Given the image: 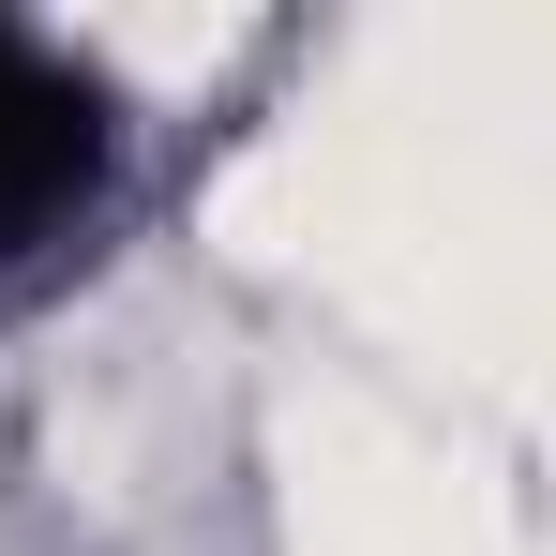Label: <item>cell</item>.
Returning <instances> with one entry per match:
<instances>
[{"label":"cell","instance_id":"6da1fadb","mask_svg":"<svg viewBox=\"0 0 556 556\" xmlns=\"http://www.w3.org/2000/svg\"><path fill=\"white\" fill-rule=\"evenodd\" d=\"M105 151H121V136H105V91L61 61V46H30V30L0 15V271L91 211Z\"/></svg>","mask_w":556,"mask_h":556}]
</instances>
